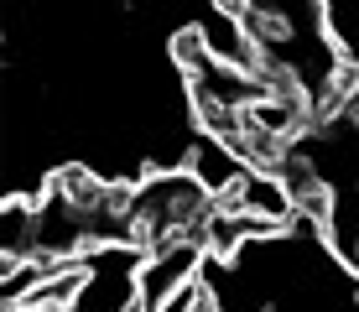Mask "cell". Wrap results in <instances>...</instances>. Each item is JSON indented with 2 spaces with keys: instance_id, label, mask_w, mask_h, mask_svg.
Listing matches in <instances>:
<instances>
[{
  "instance_id": "1",
  "label": "cell",
  "mask_w": 359,
  "mask_h": 312,
  "mask_svg": "<svg viewBox=\"0 0 359 312\" xmlns=\"http://www.w3.org/2000/svg\"><path fill=\"white\" fill-rule=\"evenodd\" d=\"M208 245H162L135 260V302L126 312H172L177 297L203 276Z\"/></svg>"
},
{
  "instance_id": "2",
  "label": "cell",
  "mask_w": 359,
  "mask_h": 312,
  "mask_svg": "<svg viewBox=\"0 0 359 312\" xmlns=\"http://www.w3.org/2000/svg\"><path fill=\"white\" fill-rule=\"evenodd\" d=\"M172 312H219V292H214V281L198 276L188 292L177 297V307H172Z\"/></svg>"
},
{
  "instance_id": "3",
  "label": "cell",
  "mask_w": 359,
  "mask_h": 312,
  "mask_svg": "<svg viewBox=\"0 0 359 312\" xmlns=\"http://www.w3.org/2000/svg\"><path fill=\"white\" fill-rule=\"evenodd\" d=\"M349 302H354V312H359V286H354V297H349Z\"/></svg>"
}]
</instances>
